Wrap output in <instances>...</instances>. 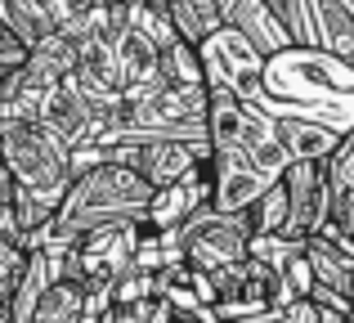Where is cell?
Instances as JSON below:
<instances>
[{
	"mask_svg": "<svg viewBox=\"0 0 354 323\" xmlns=\"http://www.w3.org/2000/svg\"><path fill=\"white\" fill-rule=\"evenodd\" d=\"M274 140H278V149L287 153V162H328L332 153L341 149L346 135L323 126V122H310V117L278 113L274 117Z\"/></svg>",
	"mask_w": 354,
	"mask_h": 323,
	"instance_id": "9",
	"label": "cell"
},
{
	"mask_svg": "<svg viewBox=\"0 0 354 323\" xmlns=\"http://www.w3.org/2000/svg\"><path fill=\"white\" fill-rule=\"evenodd\" d=\"M27 270H32V247L23 238H0V297L14 306V292L23 288Z\"/></svg>",
	"mask_w": 354,
	"mask_h": 323,
	"instance_id": "17",
	"label": "cell"
},
{
	"mask_svg": "<svg viewBox=\"0 0 354 323\" xmlns=\"http://www.w3.org/2000/svg\"><path fill=\"white\" fill-rule=\"evenodd\" d=\"M162 81H171V86H211L198 45L175 41L171 50H162Z\"/></svg>",
	"mask_w": 354,
	"mask_h": 323,
	"instance_id": "15",
	"label": "cell"
},
{
	"mask_svg": "<svg viewBox=\"0 0 354 323\" xmlns=\"http://www.w3.org/2000/svg\"><path fill=\"white\" fill-rule=\"evenodd\" d=\"M202 63H207V77L229 86L238 99L247 104H265V59L256 54V45L247 36H238L234 27L220 23L216 32L202 45Z\"/></svg>",
	"mask_w": 354,
	"mask_h": 323,
	"instance_id": "7",
	"label": "cell"
},
{
	"mask_svg": "<svg viewBox=\"0 0 354 323\" xmlns=\"http://www.w3.org/2000/svg\"><path fill=\"white\" fill-rule=\"evenodd\" d=\"M269 14L283 23V32L292 36L296 50H314L319 36H314V14H310V0H265Z\"/></svg>",
	"mask_w": 354,
	"mask_h": 323,
	"instance_id": "16",
	"label": "cell"
},
{
	"mask_svg": "<svg viewBox=\"0 0 354 323\" xmlns=\"http://www.w3.org/2000/svg\"><path fill=\"white\" fill-rule=\"evenodd\" d=\"M225 27H234L238 36H247L251 45H256L260 59H278L283 50H292V36L283 32V23H278L274 14H269L265 0H234V5L225 9V18H220Z\"/></svg>",
	"mask_w": 354,
	"mask_h": 323,
	"instance_id": "10",
	"label": "cell"
},
{
	"mask_svg": "<svg viewBox=\"0 0 354 323\" xmlns=\"http://www.w3.org/2000/svg\"><path fill=\"white\" fill-rule=\"evenodd\" d=\"M171 5V23H175V32H180V41H189V45H207V36L220 27V9H216V0H166Z\"/></svg>",
	"mask_w": 354,
	"mask_h": 323,
	"instance_id": "13",
	"label": "cell"
},
{
	"mask_svg": "<svg viewBox=\"0 0 354 323\" xmlns=\"http://www.w3.org/2000/svg\"><path fill=\"white\" fill-rule=\"evenodd\" d=\"M269 184H274V175H265L242 149H216V202H211V211L238 216Z\"/></svg>",
	"mask_w": 354,
	"mask_h": 323,
	"instance_id": "8",
	"label": "cell"
},
{
	"mask_svg": "<svg viewBox=\"0 0 354 323\" xmlns=\"http://www.w3.org/2000/svg\"><path fill=\"white\" fill-rule=\"evenodd\" d=\"M0 162L14 171L18 189L54 193V198H68L72 180H77L72 149L45 122H5V131H0Z\"/></svg>",
	"mask_w": 354,
	"mask_h": 323,
	"instance_id": "3",
	"label": "cell"
},
{
	"mask_svg": "<svg viewBox=\"0 0 354 323\" xmlns=\"http://www.w3.org/2000/svg\"><path fill=\"white\" fill-rule=\"evenodd\" d=\"M323 323H350V319H346V315H328Z\"/></svg>",
	"mask_w": 354,
	"mask_h": 323,
	"instance_id": "21",
	"label": "cell"
},
{
	"mask_svg": "<svg viewBox=\"0 0 354 323\" xmlns=\"http://www.w3.org/2000/svg\"><path fill=\"white\" fill-rule=\"evenodd\" d=\"M14 193H18V180H14V171L0 162V216H5V211H14Z\"/></svg>",
	"mask_w": 354,
	"mask_h": 323,
	"instance_id": "20",
	"label": "cell"
},
{
	"mask_svg": "<svg viewBox=\"0 0 354 323\" xmlns=\"http://www.w3.org/2000/svg\"><path fill=\"white\" fill-rule=\"evenodd\" d=\"M148 202L153 189L139 180L130 166H121L113 158L86 166V171L72 180L68 198H63L59 216H54L50 234H45L41 252H63L77 238L95 234L104 225H121V220H148Z\"/></svg>",
	"mask_w": 354,
	"mask_h": 323,
	"instance_id": "1",
	"label": "cell"
},
{
	"mask_svg": "<svg viewBox=\"0 0 354 323\" xmlns=\"http://www.w3.org/2000/svg\"><path fill=\"white\" fill-rule=\"evenodd\" d=\"M310 14H314V36H319V45L337 63L354 68V18L337 0H310Z\"/></svg>",
	"mask_w": 354,
	"mask_h": 323,
	"instance_id": "12",
	"label": "cell"
},
{
	"mask_svg": "<svg viewBox=\"0 0 354 323\" xmlns=\"http://www.w3.org/2000/svg\"><path fill=\"white\" fill-rule=\"evenodd\" d=\"M323 319H328V310H319L314 301H287V306L265 310V315L251 319V323H323Z\"/></svg>",
	"mask_w": 354,
	"mask_h": 323,
	"instance_id": "19",
	"label": "cell"
},
{
	"mask_svg": "<svg viewBox=\"0 0 354 323\" xmlns=\"http://www.w3.org/2000/svg\"><path fill=\"white\" fill-rule=\"evenodd\" d=\"M305 256H310V270H314V288H328L332 297H346L350 279H354V252L350 247H341L337 238L319 234V238L305 243Z\"/></svg>",
	"mask_w": 354,
	"mask_h": 323,
	"instance_id": "11",
	"label": "cell"
},
{
	"mask_svg": "<svg viewBox=\"0 0 354 323\" xmlns=\"http://www.w3.org/2000/svg\"><path fill=\"white\" fill-rule=\"evenodd\" d=\"M278 184L287 189V229L283 238L310 243L328 229V207H332V184H328V162H287Z\"/></svg>",
	"mask_w": 354,
	"mask_h": 323,
	"instance_id": "6",
	"label": "cell"
},
{
	"mask_svg": "<svg viewBox=\"0 0 354 323\" xmlns=\"http://www.w3.org/2000/svg\"><path fill=\"white\" fill-rule=\"evenodd\" d=\"M346 319H350V323H354V306H350V315H346Z\"/></svg>",
	"mask_w": 354,
	"mask_h": 323,
	"instance_id": "23",
	"label": "cell"
},
{
	"mask_svg": "<svg viewBox=\"0 0 354 323\" xmlns=\"http://www.w3.org/2000/svg\"><path fill=\"white\" fill-rule=\"evenodd\" d=\"M346 297H350V306H354V279H350V292H346Z\"/></svg>",
	"mask_w": 354,
	"mask_h": 323,
	"instance_id": "22",
	"label": "cell"
},
{
	"mask_svg": "<svg viewBox=\"0 0 354 323\" xmlns=\"http://www.w3.org/2000/svg\"><path fill=\"white\" fill-rule=\"evenodd\" d=\"M171 301H130V306H113L99 323H166Z\"/></svg>",
	"mask_w": 354,
	"mask_h": 323,
	"instance_id": "18",
	"label": "cell"
},
{
	"mask_svg": "<svg viewBox=\"0 0 354 323\" xmlns=\"http://www.w3.org/2000/svg\"><path fill=\"white\" fill-rule=\"evenodd\" d=\"M108 158L130 166L153 193H162V189H175V184L198 180V171L216 158V144L211 140H144V144H117Z\"/></svg>",
	"mask_w": 354,
	"mask_h": 323,
	"instance_id": "4",
	"label": "cell"
},
{
	"mask_svg": "<svg viewBox=\"0 0 354 323\" xmlns=\"http://www.w3.org/2000/svg\"><path fill=\"white\" fill-rule=\"evenodd\" d=\"M175 238H180V252L184 261L193 265V270L202 274H220V270H234V265H242L251 256V229L247 220L238 216H225V211H198V216L189 220V225L175 229Z\"/></svg>",
	"mask_w": 354,
	"mask_h": 323,
	"instance_id": "5",
	"label": "cell"
},
{
	"mask_svg": "<svg viewBox=\"0 0 354 323\" xmlns=\"http://www.w3.org/2000/svg\"><path fill=\"white\" fill-rule=\"evenodd\" d=\"M242 220H247V229H251L256 243H260V238H278L287 229V189L274 180L247 211H242Z\"/></svg>",
	"mask_w": 354,
	"mask_h": 323,
	"instance_id": "14",
	"label": "cell"
},
{
	"mask_svg": "<svg viewBox=\"0 0 354 323\" xmlns=\"http://www.w3.org/2000/svg\"><path fill=\"white\" fill-rule=\"evenodd\" d=\"M148 238V220H121V225H104L95 234L77 238L72 247L54 256V274L81 288H95V283H121L139 261V247Z\"/></svg>",
	"mask_w": 354,
	"mask_h": 323,
	"instance_id": "2",
	"label": "cell"
}]
</instances>
